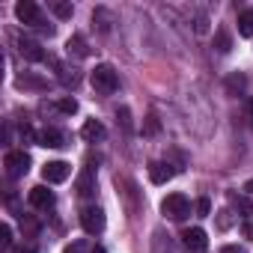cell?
Listing matches in <instances>:
<instances>
[{"instance_id":"24","label":"cell","mask_w":253,"mask_h":253,"mask_svg":"<svg viewBox=\"0 0 253 253\" xmlns=\"http://www.w3.org/2000/svg\"><path fill=\"white\" fill-rule=\"evenodd\" d=\"M229 200H232V206H238L241 211H250V209H253V203H250L247 197H238V194H229Z\"/></svg>"},{"instance_id":"31","label":"cell","mask_w":253,"mask_h":253,"mask_svg":"<svg viewBox=\"0 0 253 253\" xmlns=\"http://www.w3.org/2000/svg\"><path fill=\"white\" fill-rule=\"evenodd\" d=\"M89 253H107V250H104V247H92Z\"/></svg>"},{"instance_id":"4","label":"cell","mask_w":253,"mask_h":253,"mask_svg":"<svg viewBox=\"0 0 253 253\" xmlns=\"http://www.w3.org/2000/svg\"><path fill=\"white\" fill-rule=\"evenodd\" d=\"M3 167H6V173H9L12 179H21V176L30 170V155H27L24 149H12V152H6V158H3Z\"/></svg>"},{"instance_id":"22","label":"cell","mask_w":253,"mask_h":253,"mask_svg":"<svg viewBox=\"0 0 253 253\" xmlns=\"http://www.w3.org/2000/svg\"><path fill=\"white\" fill-rule=\"evenodd\" d=\"M9 244H12V226H9V223H3V226H0V247L6 250Z\"/></svg>"},{"instance_id":"12","label":"cell","mask_w":253,"mask_h":253,"mask_svg":"<svg viewBox=\"0 0 253 253\" xmlns=\"http://www.w3.org/2000/svg\"><path fill=\"white\" fill-rule=\"evenodd\" d=\"M104 125L98 122V119H86L84 122V128H81V137L84 140H89V143H95V140H104Z\"/></svg>"},{"instance_id":"26","label":"cell","mask_w":253,"mask_h":253,"mask_svg":"<svg viewBox=\"0 0 253 253\" xmlns=\"http://www.w3.org/2000/svg\"><path fill=\"white\" fill-rule=\"evenodd\" d=\"M226 86H229V89H238V92H241V89H244V75H232V78L226 81Z\"/></svg>"},{"instance_id":"21","label":"cell","mask_w":253,"mask_h":253,"mask_svg":"<svg viewBox=\"0 0 253 253\" xmlns=\"http://www.w3.org/2000/svg\"><path fill=\"white\" fill-rule=\"evenodd\" d=\"M194 30H197L200 36L209 33V15H206V12H197V15H194Z\"/></svg>"},{"instance_id":"9","label":"cell","mask_w":253,"mask_h":253,"mask_svg":"<svg viewBox=\"0 0 253 253\" xmlns=\"http://www.w3.org/2000/svg\"><path fill=\"white\" fill-rule=\"evenodd\" d=\"M36 143L48 146V149H60V146H66V134L57 128H42V131H36Z\"/></svg>"},{"instance_id":"6","label":"cell","mask_w":253,"mask_h":253,"mask_svg":"<svg viewBox=\"0 0 253 253\" xmlns=\"http://www.w3.org/2000/svg\"><path fill=\"white\" fill-rule=\"evenodd\" d=\"M69 176H72V164H66V161H48V164L42 167V179L51 182V185L66 182Z\"/></svg>"},{"instance_id":"30","label":"cell","mask_w":253,"mask_h":253,"mask_svg":"<svg viewBox=\"0 0 253 253\" xmlns=\"http://www.w3.org/2000/svg\"><path fill=\"white\" fill-rule=\"evenodd\" d=\"M244 191H247V194H253V179H250V182L244 185Z\"/></svg>"},{"instance_id":"14","label":"cell","mask_w":253,"mask_h":253,"mask_svg":"<svg viewBox=\"0 0 253 253\" xmlns=\"http://www.w3.org/2000/svg\"><path fill=\"white\" fill-rule=\"evenodd\" d=\"M92 191H95V176H92V170H84L81 179H78V194L81 197H89Z\"/></svg>"},{"instance_id":"20","label":"cell","mask_w":253,"mask_h":253,"mask_svg":"<svg viewBox=\"0 0 253 253\" xmlns=\"http://www.w3.org/2000/svg\"><path fill=\"white\" fill-rule=\"evenodd\" d=\"M57 72H60V81H63L66 86H75V84H78V72H75V69H66V66H57Z\"/></svg>"},{"instance_id":"27","label":"cell","mask_w":253,"mask_h":253,"mask_svg":"<svg viewBox=\"0 0 253 253\" xmlns=\"http://www.w3.org/2000/svg\"><path fill=\"white\" fill-rule=\"evenodd\" d=\"M197 211H200V217H206V214L211 211V203H209L206 197H203V200H197Z\"/></svg>"},{"instance_id":"18","label":"cell","mask_w":253,"mask_h":253,"mask_svg":"<svg viewBox=\"0 0 253 253\" xmlns=\"http://www.w3.org/2000/svg\"><path fill=\"white\" fill-rule=\"evenodd\" d=\"M214 48H217L220 54H226V51L232 48V39H229L226 30H217V33H214Z\"/></svg>"},{"instance_id":"33","label":"cell","mask_w":253,"mask_h":253,"mask_svg":"<svg viewBox=\"0 0 253 253\" xmlns=\"http://www.w3.org/2000/svg\"><path fill=\"white\" fill-rule=\"evenodd\" d=\"M250 235H253V226H250Z\"/></svg>"},{"instance_id":"32","label":"cell","mask_w":253,"mask_h":253,"mask_svg":"<svg viewBox=\"0 0 253 253\" xmlns=\"http://www.w3.org/2000/svg\"><path fill=\"white\" fill-rule=\"evenodd\" d=\"M250 116H253V101H250Z\"/></svg>"},{"instance_id":"1","label":"cell","mask_w":253,"mask_h":253,"mask_svg":"<svg viewBox=\"0 0 253 253\" xmlns=\"http://www.w3.org/2000/svg\"><path fill=\"white\" fill-rule=\"evenodd\" d=\"M89 81H92L95 92H101V95H113V92L119 89V78H116L113 66H107V63H98V66L92 69Z\"/></svg>"},{"instance_id":"3","label":"cell","mask_w":253,"mask_h":253,"mask_svg":"<svg viewBox=\"0 0 253 253\" xmlns=\"http://www.w3.org/2000/svg\"><path fill=\"white\" fill-rule=\"evenodd\" d=\"M161 211L170 217V220H185L191 214V200L185 194H170L164 203H161Z\"/></svg>"},{"instance_id":"17","label":"cell","mask_w":253,"mask_h":253,"mask_svg":"<svg viewBox=\"0 0 253 253\" xmlns=\"http://www.w3.org/2000/svg\"><path fill=\"white\" fill-rule=\"evenodd\" d=\"M92 21L98 24V30H101V33H107L113 18H110V12H107V9H95V12H92Z\"/></svg>"},{"instance_id":"34","label":"cell","mask_w":253,"mask_h":253,"mask_svg":"<svg viewBox=\"0 0 253 253\" xmlns=\"http://www.w3.org/2000/svg\"><path fill=\"white\" fill-rule=\"evenodd\" d=\"M27 253H33V250H27Z\"/></svg>"},{"instance_id":"29","label":"cell","mask_w":253,"mask_h":253,"mask_svg":"<svg viewBox=\"0 0 253 253\" xmlns=\"http://www.w3.org/2000/svg\"><path fill=\"white\" fill-rule=\"evenodd\" d=\"M220 253H247V250H244V247H238V244H226Z\"/></svg>"},{"instance_id":"7","label":"cell","mask_w":253,"mask_h":253,"mask_svg":"<svg viewBox=\"0 0 253 253\" xmlns=\"http://www.w3.org/2000/svg\"><path fill=\"white\" fill-rule=\"evenodd\" d=\"M182 244H185L191 253H203V250L209 247L206 229H200V226H191V229H185V232H182Z\"/></svg>"},{"instance_id":"10","label":"cell","mask_w":253,"mask_h":253,"mask_svg":"<svg viewBox=\"0 0 253 253\" xmlns=\"http://www.w3.org/2000/svg\"><path fill=\"white\" fill-rule=\"evenodd\" d=\"M173 176H176V170H173L170 164H164V161H152V164H149V179H152V185H167Z\"/></svg>"},{"instance_id":"28","label":"cell","mask_w":253,"mask_h":253,"mask_svg":"<svg viewBox=\"0 0 253 253\" xmlns=\"http://www.w3.org/2000/svg\"><path fill=\"white\" fill-rule=\"evenodd\" d=\"M119 116H122V125L131 131V113H128V107H122V110H119Z\"/></svg>"},{"instance_id":"16","label":"cell","mask_w":253,"mask_h":253,"mask_svg":"<svg viewBox=\"0 0 253 253\" xmlns=\"http://www.w3.org/2000/svg\"><path fill=\"white\" fill-rule=\"evenodd\" d=\"M51 12H54L57 18H63V21H66V18H72V12H75V9H72V3H66V0H54V3H51Z\"/></svg>"},{"instance_id":"2","label":"cell","mask_w":253,"mask_h":253,"mask_svg":"<svg viewBox=\"0 0 253 253\" xmlns=\"http://www.w3.org/2000/svg\"><path fill=\"white\" fill-rule=\"evenodd\" d=\"M15 15H18V21H21V24H27V27H39V30H45L48 36L54 33V27H48V24H45L42 9L33 3V0H21V3H15Z\"/></svg>"},{"instance_id":"13","label":"cell","mask_w":253,"mask_h":253,"mask_svg":"<svg viewBox=\"0 0 253 253\" xmlns=\"http://www.w3.org/2000/svg\"><path fill=\"white\" fill-rule=\"evenodd\" d=\"M66 51H69L72 57H81V60H84V57H89V45H86V39H84L81 33H75V36L66 42Z\"/></svg>"},{"instance_id":"15","label":"cell","mask_w":253,"mask_h":253,"mask_svg":"<svg viewBox=\"0 0 253 253\" xmlns=\"http://www.w3.org/2000/svg\"><path fill=\"white\" fill-rule=\"evenodd\" d=\"M238 33L241 36H253V9H244L238 15Z\"/></svg>"},{"instance_id":"25","label":"cell","mask_w":253,"mask_h":253,"mask_svg":"<svg viewBox=\"0 0 253 253\" xmlns=\"http://www.w3.org/2000/svg\"><path fill=\"white\" fill-rule=\"evenodd\" d=\"M158 128H161L158 116H155V113H149V116H146V134H158Z\"/></svg>"},{"instance_id":"5","label":"cell","mask_w":253,"mask_h":253,"mask_svg":"<svg viewBox=\"0 0 253 253\" xmlns=\"http://www.w3.org/2000/svg\"><path fill=\"white\" fill-rule=\"evenodd\" d=\"M81 226H84V232L98 235V232L104 229V211H101L98 206H86V209L81 211Z\"/></svg>"},{"instance_id":"23","label":"cell","mask_w":253,"mask_h":253,"mask_svg":"<svg viewBox=\"0 0 253 253\" xmlns=\"http://www.w3.org/2000/svg\"><path fill=\"white\" fill-rule=\"evenodd\" d=\"M57 110H60V113H75V110H78V101H75V98H60V101H57Z\"/></svg>"},{"instance_id":"8","label":"cell","mask_w":253,"mask_h":253,"mask_svg":"<svg viewBox=\"0 0 253 253\" xmlns=\"http://www.w3.org/2000/svg\"><path fill=\"white\" fill-rule=\"evenodd\" d=\"M18 54H21L24 60H30V63H42V60H45L42 45H39L36 39H27V36H18Z\"/></svg>"},{"instance_id":"19","label":"cell","mask_w":253,"mask_h":253,"mask_svg":"<svg viewBox=\"0 0 253 253\" xmlns=\"http://www.w3.org/2000/svg\"><path fill=\"white\" fill-rule=\"evenodd\" d=\"M232 223H235L232 209H220V211H217V229H229Z\"/></svg>"},{"instance_id":"11","label":"cell","mask_w":253,"mask_h":253,"mask_svg":"<svg viewBox=\"0 0 253 253\" xmlns=\"http://www.w3.org/2000/svg\"><path fill=\"white\" fill-rule=\"evenodd\" d=\"M30 206H33V209H51V206H54V194H51L45 185H36V188L30 191Z\"/></svg>"}]
</instances>
